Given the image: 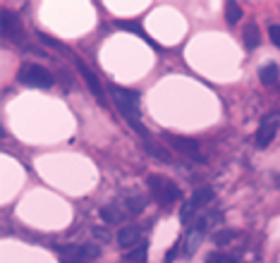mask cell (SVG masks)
<instances>
[{"mask_svg": "<svg viewBox=\"0 0 280 263\" xmlns=\"http://www.w3.org/2000/svg\"><path fill=\"white\" fill-rule=\"evenodd\" d=\"M111 96L115 101V108L122 117H125L130 127H132L137 134L144 137V141L148 139V132L144 129L141 124V105H139V94L137 91H130V89H122V86H111Z\"/></svg>", "mask_w": 280, "mask_h": 263, "instance_id": "6da1fadb", "label": "cell"}, {"mask_svg": "<svg viewBox=\"0 0 280 263\" xmlns=\"http://www.w3.org/2000/svg\"><path fill=\"white\" fill-rule=\"evenodd\" d=\"M146 187H148V191H151V199L161 206L175 204V201H180V196H182L180 187H177L173 180H168V177H163V175H156V172L146 177Z\"/></svg>", "mask_w": 280, "mask_h": 263, "instance_id": "7a4b0ae2", "label": "cell"}, {"mask_svg": "<svg viewBox=\"0 0 280 263\" xmlns=\"http://www.w3.org/2000/svg\"><path fill=\"white\" fill-rule=\"evenodd\" d=\"M17 79L24 86H34V89H51L53 81H55L53 74L41 65H24L19 70V74H17Z\"/></svg>", "mask_w": 280, "mask_h": 263, "instance_id": "3957f363", "label": "cell"}, {"mask_svg": "<svg viewBox=\"0 0 280 263\" xmlns=\"http://www.w3.org/2000/svg\"><path fill=\"white\" fill-rule=\"evenodd\" d=\"M213 196H216V191L211 189V187H199V189L194 191L192 196L187 199L182 204V211H180V220H182L184 225H189L194 220V213L199 211L201 206H206L208 201H213Z\"/></svg>", "mask_w": 280, "mask_h": 263, "instance_id": "277c9868", "label": "cell"}, {"mask_svg": "<svg viewBox=\"0 0 280 263\" xmlns=\"http://www.w3.org/2000/svg\"><path fill=\"white\" fill-rule=\"evenodd\" d=\"M206 230H208V218H199L189 230H187V237H184V242H182L184 258H189V256L197 254V249L201 247V242H204V237H206Z\"/></svg>", "mask_w": 280, "mask_h": 263, "instance_id": "5b68a950", "label": "cell"}, {"mask_svg": "<svg viewBox=\"0 0 280 263\" xmlns=\"http://www.w3.org/2000/svg\"><path fill=\"white\" fill-rule=\"evenodd\" d=\"M278 127H280V113H271V115H266L261 120L256 129V146L259 148H266L271 146V141L275 139V134H278Z\"/></svg>", "mask_w": 280, "mask_h": 263, "instance_id": "8992f818", "label": "cell"}, {"mask_svg": "<svg viewBox=\"0 0 280 263\" xmlns=\"http://www.w3.org/2000/svg\"><path fill=\"white\" fill-rule=\"evenodd\" d=\"M165 141H168L173 148H177L180 154H184L187 158H192V161L197 163H204V156H201L199 151V144L194 139H187V137H175V134H168L165 137Z\"/></svg>", "mask_w": 280, "mask_h": 263, "instance_id": "52a82bcc", "label": "cell"}, {"mask_svg": "<svg viewBox=\"0 0 280 263\" xmlns=\"http://www.w3.org/2000/svg\"><path fill=\"white\" fill-rule=\"evenodd\" d=\"M74 65H77V70H79V74H81V77H84V81H87L89 91H91V94L96 96L98 101H103V98H105V94H103V86H101V81H98V77H96V74L91 72V70H89V67L84 65V62H81L79 58H74Z\"/></svg>", "mask_w": 280, "mask_h": 263, "instance_id": "ba28073f", "label": "cell"}, {"mask_svg": "<svg viewBox=\"0 0 280 263\" xmlns=\"http://www.w3.org/2000/svg\"><path fill=\"white\" fill-rule=\"evenodd\" d=\"M141 227L139 225H122L118 232V244L122 249H130L132 251V247H139L141 244Z\"/></svg>", "mask_w": 280, "mask_h": 263, "instance_id": "9c48e42d", "label": "cell"}, {"mask_svg": "<svg viewBox=\"0 0 280 263\" xmlns=\"http://www.w3.org/2000/svg\"><path fill=\"white\" fill-rule=\"evenodd\" d=\"M3 34L5 36H15V38L22 36V24H19L17 17L10 15L8 10H3Z\"/></svg>", "mask_w": 280, "mask_h": 263, "instance_id": "30bf717a", "label": "cell"}, {"mask_svg": "<svg viewBox=\"0 0 280 263\" xmlns=\"http://www.w3.org/2000/svg\"><path fill=\"white\" fill-rule=\"evenodd\" d=\"M101 218H103L105 223H120V220H125V208L120 204L103 206V208H101Z\"/></svg>", "mask_w": 280, "mask_h": 263, "instance_id": "8fae6325", "label": "cell"}, {"mask_svg": "<svg viewBox=\"0 0 280 263\" xmlns=\"http://www.w3.org/2000/svg\"><path fill=\"white\" fill-rule=\"evenodd\" d=\"M242 36H244V48H247V51H254V48H259L261 34H259L256 24H247V27H244V31H242Z\"/></svg>", "mask_w": 280, "mask_h": 263, "instance_id": "7c38bea8", "label": "cell"}, {"mask_svg": "<svg viewBox=\"0 0 280 263\" xmlns=\"http://www.w3.org/2000/svg\"><path fill=\"white\" fill-rule=\"evenodd\" d=\"M280 77V70L275 62H268V65H261L259 67V79L264 81V84H275Z\"/></svg>", "mask_w": 280, "mask_h": 263, "instance_id": "4fadbf2b", "label": "cell"}, {"mask_svg": "<svg viewBox=\"0 0 280 263\" xmlns=\"http://www.w3.org/2000/svg\"><path fill=\"white\" fill-rule=\"evenodd\" d=\"M146 251H148L146 242H141L139 247L132 249V251L125 256V261H127V263H144V261H146Z\"/></svg>", "mask_w": 280, "mask_h": 263, "instance_id": "5bb4252c", "label": "cell"}, {"mask_svg": "<svg viewBox=\"0 0 280 263\" xmlns=\"http://www.w3.org/2000/svg\"><path fill=\"white\" fill-rule=\"evenodd\" d=\"M144 148H146L148 154H154L156 158H161V161H170V154H168V151H163V148L158 146V144H154L151 139L144 141Z\"/></svg>", "mask_w": 280, "mask_h": 263, "instance_id": "9a60e30c", "label": "cell"}, {"mask_svg": "<svg viewBox=\"0 0 280 263\" xmlns=\"http://www.w3.org/2000/svg\"><path fill=\"white\" fill-rule=\"evenodd\" d=\"M225 15H228L230 24H237L240 19H242V10H240L237 3H228V5H225Z\"/></svg>", "mask_w": 280, "mask_h": 263, "instance_id": "2e32d148", "label": "cell"}, {"mask_svg": "<svg viewBox=\"0 0 280 263\" xmlns=\"http://www.w3.org/2000/svg\"><path fill=\"white\" fill-rule=\"evenodd\" d=\"M144 206H146V199H141V196H137V199H127L125 211H130V213H141V211H144Z\"/></svg>", "mask_w": 280, "mask_h": 263, "instance_id": "e0dca14e", "label": "cell"}, {"mask_svg": "<svg viewBox=\"0 0 280 263\" xmlns=\"http://www.w3.org/2000/svg\"><path fill=\"white\" fill-rule=\"evenodd\" d=\"M79 256L91 261V258H98V256H101V249H98L96 244H84V247H79Z\"/></svg>", "mask_w": 280, "mask_h": 263, "instance_id": "ac0fdd59", "label": "cell"}, {"mask_svg": "<svg viewBox=\"0 0 280 263\" xmlns=\"http://www.w3.org/2000/svg\"><path fill=\"white\" fill-rule=\"evenodd\" d=\"M206 263H242V261H237L235 256H223V254H211L206 258Z\"/></svg>", "mask_w": 280, "mask_h": 263, "instance_id": "d6986e66", "label": "cell"}, {"mask_svg": "<svg viewBox=\"0 0 280 263\" xmlns=\"http://www.w3.org/2000/svg\"><path fill=\"white\" fill-rule=\"evenodd\" d=\"M235 230H225V232H218V234H216V237H213V239H216V244H225V242H230V237H235Z\"/></svg>", "mask_w": 280, "mask_h": 263, "instance_id": "ffe728a7", "label": "cell"}, {"mask_svg": "<svg viewBox=\"0 0 280 263\" xmlns=\"http://www.w3.org/2000/svg\"><path fill=\"white\" fill-rule=\"evenodd\" d=\"M268 36H271V41L280 48V24H273V27H268Z\"/></svg>", "mask_w": 280, "mask_h": 263, "instance_id": "44dd1931", "label": "cell"}, {"mask_svg": "<svg viewBox=\"0 0 280 263\" xmlns=\"http://www.w3.org/2000/svg\"><path fill=\"white\" fill-rule=\"evenodd\" d=\"M91 234H94V237H98V239H103V242L111 239V232H108V230H103V227H94V230H91Z\"/></svg>", "mask_w": 280, "mask_h": 263, "instance_id": "7402d4cb", "label": "cell"}, {"mask_svg": "<svg viewBox=\"0 0 280 263\" xmlns=\"http://www.w3.org/2000/svg\"><path fill=\"white\" fill-rule=\"evenodd\" d=\"M38 38H44L48 46H53V48H58V51H62V43L60 41H55V38H51V36H46V34H38Z\"/></svg>", "mask_w": 280, "mask_h": 263, "instance_id": "603a6c76", "label": "cell"}, {"mask_svg": "<svg viewBox=\"0 0 280 263\" xmlns=\"http://www.w3.org/2000/svg\"><path fill=\"white\" fill-rule=\"evenodd\" d=\"M177 249H180V244H175V247H173V249L168 251V254H165L163 263H175V254H177Z\"/></svg>", "mask_w": 280, "mask_h": 263, "instance_id": "cb8c5ba5", "label": "cell"}]
</instances>
